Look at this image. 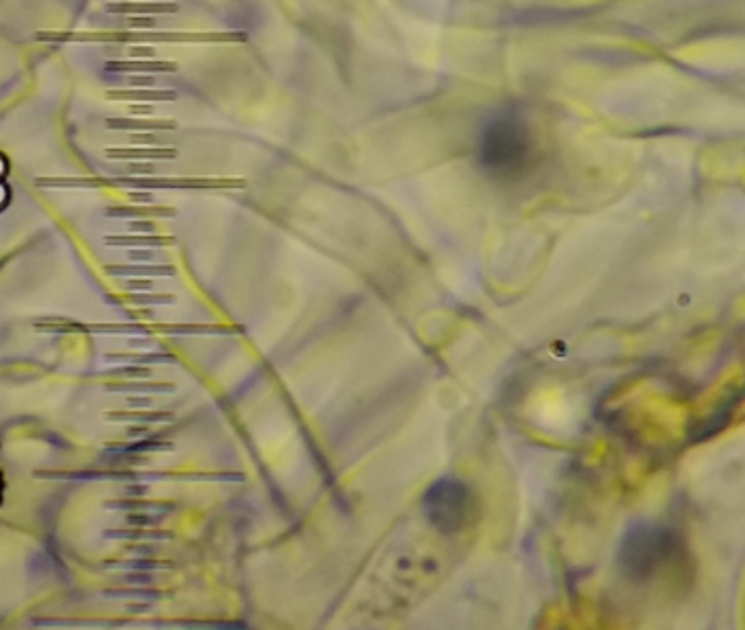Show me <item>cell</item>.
Returning a JSON list of instances; mask_svg holds the SVG:
<instances>
[{
	"label": "cell",
	"mask_w": 745,
	"mask_h": 630,
	"mask_svg": "<svg viewBox=\"0 0 745 630\" xmlns=\"http://www.w3.org/2000/svg\"><path fill=\"white\" fill-rule=\"evenodd\" d=\"M531 156V129L518 107L505 105L483 118L477 134V162L483 173L514 180L527 171Z\"/></svg>",
	"instance_id": "6da1fadb"
},
{
	"label": "cell",
	"mask_w": 745,
	"mask_h": 630,
	"mask_svg": "<svg viewBox=\"0 0 745 630\" xmlns=\"http://www.w3.org/2000/svg\"><path fill=\"white\" fill-rule=\"evenodd\" d=\"M678 554V534L660 523H634L625 530L616 552L620 576L629 582H647Z\"/></svg>",
	"instance_id": "7a4b0ae2"
},
{
	"label": "cell",
	"mask_w": 745,
	"mask_h": 630,
	"mask_svg": "<svg viewBox=\"0 0 745 630\" xmlns=\"http://www.w3.org/2000/svg\"><path fill=\"white\" fill-rule=\"evenodd\" d=\"M422 512L437 532L457 534L477 514V497L466 482L446 475L439 477L424 490Z\"/></svg>",
	"instance_id": "3957f363"
},
{
	"label": "cell",
	"mask_w": 745,
	"mask_h": 630,
	"mask_svg": "<svg viewBox=\"0 0 745 630\" xmlns=\"http://www.w3.org/2000/svg\"><path fill=\"white\" fill-rule=\"evenodd\" d=\"M114 184L129 186V188H232V186H243L239 180H205V177H118Z\"/></svg>",
	"instance_id": "277c9868"
},
{
	"label": "cell",
	"mask_w": 745,
	"mask_h": 630,
	"mask_svg": "<svg viewBox=\"0 0 745 630\" xmlns=\"http://www.w3.org/2000/svg\"><path fill=\"white\" fill-rule=\"evenodd\" d=\"M105 71L112 73H175V62H160V60H112L105 64Z\"/></svg>",
	"instance_id": "5b68a950"
},
{
	"label": "cell",
	"mask_w": 745,
	"mask_h": 630,
	"mask_svg": "<svg viewBox=\"0 0 745 630\" xmlns=\"http://www.w3.org/2000/svg\"><path fill=\"white\" fill-rule=\"evenodd\" d=\"M105 158L112 160H125V158H160V160H175L177 149L173 147H112L105 149Z\"/></svg>",
	"instance_id": "8992f818"
},
{
	"label": "cell",
	"mask_w": 745,
	"mask_h": 630,
	"mask_svg": "<svg viewBox=\"0 0 745 630\" xmlns=\"http://www.w3.org/2000/svg\"><path fill=\"white\" fill-rule=\"evenodd\" d=\"M35 184L42 188H99L112 182L105 180V177L90 175V177H37Z\"/></svg>",
	"instance_id": "52a82bcc"
},
{
	"label": "cell",
	"mask_w": 745,
	"mask_h": 630,
	"mask_svg": "<svg viewBox=\"0 0 745 630\" xmlns=\"http://www.w3.org/2000/svg\"><path fill=\"white\" fill-rule=\"evenodd\" d=\"M109 101H175L177 94L173 90H109Z\"/></svg>",
	"instance_id": "ba28073f"
},
{
	"label": "cell",
	"mask_w": 745,
	"mask_h": 630,
	"mask_svg": "<svg viewBox=\"0 0 745 630\" xmlns=\"http://www.w3.org/2000/svg\"><path fill=\"white\" fill-rule=\"evenodd\" d=\"M107 13H147V16H156V13H175L177 5L173 3H109L105 5Z\"/></svg>",
	"instance_id": "9c48e42d"
},
{
	"label": "cell",
	"mask_w": 745,
	"mask_h": 630,
	"mask_svg": "<svg viewBox=\"0 0 745 630\" xmlns=\"http://www.w3.org/2000/svg\"><path fill=\"white\" fill-rule=\"evenodd\" d=\"M107 129H122V132H162V129H175V120H136V118H107Z\"/></svg>",
	"instance_id": "30bf717a"
},
{
	"label": "cell",
	"mask_w": 745,
	"mask_h": 630,
	"mask_svg": "<svg viewBox=\"0 0 745 630\" xmlns=\"http://www.w3.org/2000/svg\"><path fill=\"white\" fill-rule=\"evenodd\" d=\"M107 273L112 276H173L175 267L171 265H107Z\"/></svg>",
	"instance_id": "8fae6325"
},
{
	"label": "cell",
	"mask_w": 745,
	"mask_h": 630,
	"mask_svg": "<svg viewBox=\"0 0 745 630\" xmlns=\"http://www.w3.org/2000/svg\"><path fill=\"white\" fill-rule=\"evenodd\" d=\"M107 217H120V219H142V217H175V208L169 206H120V208H107Z\"/></svg>",
	"instance_id": "7c38bea8"
},
{
	"label": "cell",
	"mask_w": 745,
	"mask_h": 630,
	"mask_svg": "<svg viewBox=\"0 0 745 630\" xmlns=\"http://www.w3.org/2000/svg\"><path fill=\"white\" fill-rule=\"evenodd\" d=\"M105 243L107 245H114V248H120V245H173L175 239L173 237H167V235H112V237H105Z\"/></svg>",
	"instance_id": "4fadbf2b"
},
{
	"label": "cell",
	"mask_w": 745,
	"mask_h": 630,
	"mask_svg": "<svg viewBox=\"0 0 745 630\" xmlns=\"http://www.w3.org/2000/svg\"><path fill=\"white\" fill-rule=\"evenodd\" d=\"M105 420H136V422H160V420H173V412H105Z\"/></svg>",
	"instance_id": "5bb4252c"
},
{
	"label": "cell",
	"mask_w": 745,
	"mask_h": 630,
	"mask_svg": "<svg viewBox=\"0 0 745 630\" xmlns=\"http://www.w3.org/2000/svg\"><path fill=\"white\" fill-rule=\"evenodd\" d=\"M105 537H122V539H171L173 532L167 530H109Z\"/></svg>",
	"instance_id": "9a60e30c"
},
{
	"label": "cell",
	"mask_w": 745,
	"mask_h": 630,
	"mask_svg": "<svg viewBox=\"0 0 745 630\" xmlns=\"http://www.w3.org/2000/svg\"><path fill=\"white\" fill-rule=\"evenodd\" d=\"M107 392H131V390H151V392H171V383H109Z\"/></svg>",
	"instance_id": "2e32d148"
},
{
	"label": "cell",
	"mask_w": 745,
	"mask_h": 630,
	"mask_svg": "<svg viewBox=\"0 0 745 630\" xmlns=\"http://www.w3.org/2000/svg\"><path fill=\"white\" fill-rule=\"evenodd\" d=\"M107 449H122V451H160V449H173V442H162V440H147V442H136V444H109Z\"/></svg>",
	"instance_id": "e0dca14e"
},
{
	"label": "cell",
	"mask_w": 745,
	"mask_h": 630,
	"mask_svg": "<svg viewBox=\"0 0 745 630\" xmlns=\"http://www.w3.org/2000/svg\"><path fill=\"white\" fill-rule=\"evenodd\" d=\"M129 303H136V305H171L173 303V296L169 294H154V296H127Z\"/></svg>",
	"instance_id": "ac0fdd59"
},
{
	"label": "cell",
	"mask_w": 745,
	"mask_h": 630,
	"mask_svg": "<svg viewBox=\"0 0 745 630\" xmlns=\"http://www.w3.org/2000/svg\"><path fill=\"white\" fill-rule=\"evenodd\" d=\"M109 361L114 359H138V361H171L173 357H169V354H107Z\"/></svg>",
	"instance_id": "d6986e66"
},
{
	"label": "cell",
	"mask_w": 745,
	"mask_h": 630,
	"mask_svg": "<svg viewBox=\"0 0 745 630\" xmlns=\"http://www.w3.org/2000/svg\"><path fill=\"white\" fill-rule=\"evenodd\" d=\"M129 55H131V57H136V60H140V57L149 60V57H154L156 51H154V46L142 44V46H131V48H129Z\"/></svg>",
	"instance_id": "ffe728a7"
},
{
	"label": "cell",
	"mask_w": 745,
	"mask_h": 630,
	"mask_svg": "<svg viewBox=\"0 0 745 630\" xmlns=\"http://www.w3.org/2000/svg\"><path fill=\"white\" fill-rule=\"evenodd\" d=\"M129 230H134V232H145V235H154L156 226L151 224V222H142V219H136V222L129 224Z\"/></svg>",
	"instance_id": "44dd1931"
},
{
	"label": "cell",
	"mask_w": 745,
	"mask_h": 630,
	"mask_svg": "<svg viewBox=\"0 0 745 630\" xmlns=\"http://www.w3.org/2000/svg\"><path fill=\"white\" fill-rule=\"evenodd\" d=\"M131 86H145V88H154L156 86V79L154 77H145V75H138V77H131L129 79Z\"/></svg>",
	"instance_id": "7402d4cb"
},
{
	"label": "cell",
	"mask_w": 745,
	"mask_h": 630,
	"mask_svg": "<svg viewBox=\"0 0 745 630\" xmlns=\"http://www.w3.org/2000/svg\"><path fill=\"white\" fill-rule=\"evenodd\" d=\"M131 143H136V145H154V143H158V138H156V136H151V134H134Z\"/></svg>",
	"instance_id": "603a6c76"
},
{
	"label": "cell",
	"mask_w": 745,
	"mask_h": 630,
	"mask_svg": "<svg viewBox=\"0 0 745 630\" xmlns=\"http://www.w3.org/2000/svg\"><path fill=\"white\" fill-rule=\"evenodd\" d=\"M127 403L134 407H151V399H147V396H140V399H138V396H129Z\"/></svg>",
	"instance_id": "cb8c5ba5"
},
{
	"label": "cell",
	"mask_w": 745,
	"mask_h": 630,
	"mask_svg": "<svg viewBox=\"0 0 745 630\" xmlns=\"http://www.w3.org/2000/svg\"><path fill=\"white\" fill-rule=\"evenodd\" d=\"M129 171H134V173H156V167H154V164H131Z\"/></svg>",
	"instance_id": "d4e9b609"
},
{
	"label": "cell",
	"mask_w": 745,
	"mask_h": 630,
	"mask_svg": "<svg viewBox=\"0 0 745 630\" xmlns=\"http://www.w3.org/2000/svg\"><path fill=\"white\" fill-rule=\"evenodd\" d=\"M125 375H134V377H149L151 368H125Z\"/></svg>",
	"instance_id": "484cf974"
},
{
	"label": "cell",
	"mask_w": 745,
	"mask_h": 630,
	"mask_svg": "<svg viewBox=\"0 0 745 630\" xmlns=\"http://www.w3.org/2000/svg\"><path fill=\"white\" fill-rule=\"evenodd\" d=\"M129 24L131 26H154L156 20L154 18H129Z\"/></svg>",
	"instance_id": "4316f807"
},
{
	"label": "cell",
	"mask_w": 745,
	"mask_h": 630,
	"mask_svg": "<svg viewBox=\"0 0 745 630\" xmlns=\"http://www.w3.org/2000/svg\"><path fill=\"white\" fill-rule=\"evenodd\" d=\"M129 258H134V261H151L154 258V254L151 252H129Z\"/></svg>",
	"instance_id": "83f0119b"
},
{
	"label": "cell",
	"mask_w": 745,
	"mask_h": 630,
	"mask_svg": "<svg viewBox=\"0 0 745 630\" xmlns=\"http://www.w3.org/2000/svg\"><path fill=\"white\" fill-rule=\"evenodd\" d=\"M5 503V471L0 469V508H3Z\"/></svg>",
	"instance_id": "f1b7e54d"
},
{
	"label": "cell",
	"mask_w": 745,
	"mask_h": 630,
	"mask_svg": "<svg viewBox=\"0 0 745 630\" xmlns=\"http://www.w3.org/2000/svg\"><path fill=\"white\" fill-rule=\"evenodd\" d=\"M151 109H154V107H151V105H131V112L134 114H149L151 112Z\"/></svg>",
	"instance_id": "f546056e"
},
{
	"label": "cell",
	"mask_w": 745,
	"mask_h": 630,
	"mask_svg": "<svg viewBox=\"0 0 745 630\" xmlns=\"http://www.w3.org/2000/svg\"><path fill=\"white\" fill-rule=\"evenodd\" d=\"M129 287H131V289H140V287H142V289H149V287H151V280H142V282H129Z\"/></svg>",
	"instance_id": "4dcf8cb0"
},
{
	"label": "cell",
	"mask_w": 745,
	"mask_h": 630,
	"mask_svg": "<svg viewBox=\"0 0 745 630\" xmlns=\"http://www.w3.org/2000/svg\"><path fill=\"white\" fill-rule=\"evenodd\" d=\"M131 199H142V201H149L151 199V193H145V195H138V193H129Z\"/></svg>",
	"instance_id": "1f68e13d"
}]
</instances>
